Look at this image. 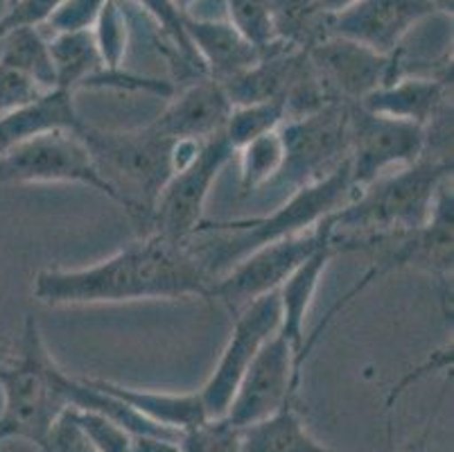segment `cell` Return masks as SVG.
<instances>
[{"mask_svg": "<svg viewBox=\"0 0 454 452\" xmlns=\"http://www.w3.org/2000/svg\"><path fill=\"white\" fill-rule=\"evenodd\" d=\"M229 95L213 77H197L190 82L172 102L150 123L154 131L170 140H192L206 143L226 131L231 118Z\"/></svg>", "mask_w": 454, "mask_h": 452, "instance_id": "9a60e30c", "label": "cell"}, {"mask_svg": "<svg viewBox=\"0 0 454 452\" xmlns=\"http://www.w3.org/2000/svg\"><path fill=\"white\" fill-rule=\"evenodd\" d=\"M423 443H425V439H423V441H419V448H411L410 452H423Z\"/></svg>", "mask_w": 454, "mask_h": 452, "instance_id": "b9f144b4", "label": "cell"}, {"mask_svg": "<svg viewBox=\"0 0 454 452\" xmlns=\"http://www.w3.org/2000/svg\"><path fill=\"white\" fill-rule=\"evenodd\" d=\"M136 3H138V5L154 19V23L159 25L160 35H163L165 39L163 50L165 55L170 57L172 66H175L179 73L190 75L192 80H197V77H208L200 55H197L192 44H190L188 35H185V16L176 10L175 0H136Z\"/></svg>", "mask_w": 454, "mask_h": 452, "instance_id": "d4e9b609", "label": "cell"}, {"mask_svg": "<svg viewBox=\"0 0 454 452\" xmlns=\"http://www.w3.org/2000/svg\"><path fill=\"white\" fill-rule=\"evenodd\" d=\"M129 452H181L179 439L159 437V434H131Z\"/></svg>", "mask_w": 454, "mask_h": 452, "instance_id": "8d00e7d4", "label": "cell"}, {"mask_svg": "<svg viewBox=\"0 0 454 452\" xmlns=\"http://www.w3.org/2000/svg\"><path fill=\"white\" fill-rule=\"evenodd\" d=\"M301 378L303 373L296 369L294 348L276 330L247 369L224 418L240 430L265 421L294 400Z\"/></svg>", "mask_w": 454, "mask_h": 452, "instance_id": "7c38bea8", "label": "cell"}, {"mask_svg": "<svg viewBox=\"0 0 454 452\" xmlns=\"http://www.w3.org/2000/svg\"><path fill=\"white\" fill-rule=\"evenodd\" d=\"M233 330L222 351L220 360L215 364L210 378L200 389V398L204 403L206 416L224 418L235 392L245 378L247 369L260 353L280 326V301L278 289L255 298L249 305L233 314Z\"/></svg>", "mask_w": 454, "mask_h": 452, "instance_id": "8fae6325", "label": "cell"}, {"mask_svg": "<svg viewBox=\"0 0 454 452\" xmlns=\"http://www.w3.org/2000/svg\"><path fill=\"white\" fill-rule=\"evenodd\" d=\"M285 118H287V114H285L283 99H267V102L233 107L224 134L235 149H240L249 140L278 130Z\"/></svg>", "mask_w": 454, "mask_h": 452, "instance_id": "4316f807", "label": "cell"}, {"mask_svg": "<svg viewBox=\"0 0 454 452\" xmlns=\"http://www.w3.org/2000/svg\"><path fill=\"white\" fill-rule=\"evenodd\" d=\"M328 218L315 229L287 235L254 249L245 258L231 265L210 285L208 301H220L231 314L249 305L255 298L276 292L308 258L328 247L333 224Z\"/></svg>", "mask_w": 454, "mask_h": 452, "instance_id": "8992f818", "label": "cell"}, {"mask_svg": "<svg viewBox=\"0 0 454 452\" xmlns=\"http://www.w3.org/2000/svg\"><path fill=\"white\" fill-rule=\"evenodd\" d=\"M355 194L357 190L350 179V163L346 159L340 168H334L321 179L292 190L290 197L270 215L231 222L204 219L188 242L215 281L254 249L319 226L344 209Z\"/></svg>", "mask_w": 454, "mask_h": 452, "instance_id": "7a4b0ae2", "label": "cell"}, {"mask_svg": "<svg viewBox=\"0 0 454 452\" xmlns=\"http://www.w3.org/2000/svg\"><path fill=\"white\" fill-rule=\"evenodd\" d=\"M90 30H93V39L106 68L121 70L127 55V44H129V25H127V14L122 12L121 0H106V5L102 7Z\"/></svg>", "mask_w": 454, "mask_h": 452, "instance_id": "f1b7e54d", "label": "cell"}, {"mask_svg": "<svg viewBox=\"0 0 454 452\" xmlns=\"http://www.w3.org/2000/svg\"><path fill=\"white\" fill-rule=\"evenodd\" d=\"M276 41L299 50H312L330 36V16L317 0H270Z\"/></svg>", "mask_w": 454, "mask_h": 452, "instance_id": "cb8c5ba5", "label": "cell"}, {"mask_svg": "<svg viewBox=\"0 0 454 452\" xmlns=\"http://www.w3.org/2000/svg\"><path fill=\"white\" fill-rule=\"evenodd\" d=\"M75 414L84 432L89 434L95 446L100 448V452H129L131 432H127L122 425L98 412H89V409L75 408Z\"/></svg>", "mask_w": 454, "mask_h": 452, "instance_id": "1f68e13d", "label": "cell"}, {"mask_svg": "<svg viewBox=\"0 0 454 452\" xmlns=\"http://www.w3.org/2000/svg\"><path fill=\"white\" fill-rule=\"evenodd\" d=\"M425 147L420 124L371 114L360 105L350 107L348 163L357 193L389 170L416 163L425 156Z\"/></svg>", "mask_w": 454, "mask_h": 452, "instance_id": "30bf717a", "label": "cell"}, {"mask_svg": "<svg viewBox=\"0 0 454 452\" xmlns=\"http://www.w3.org/2000/svg\"><path fill=\"white\" fill-rule=\"evenodd\" d=\"M84 123L68 91H48L10 114L0 115V159L30 136L51 130L77 131Z\"/></svg>", "mask_w": 454, "mask_h": 452, "instance_id": "ac0fdd59", "label": "cell"}, {"mask_svg": "<svg viewBox=\"0 0 454 452\" xmlns=\"http://www.w3.org/2000/svg\"><path fill=\"white\" fill-rule=\"evenodd\" d=\"M181 452H242V430L226 418H206L179 437Z\"/></svg>", "mask_w": 454, "mask_h": 452, "instance_id": "f546056e", "label": "cell"}, {"mask_svg": "<svg viewBox=\"0 0 454 452\" xmlns=\"http://www.w3.org/2000/svg\"><path fill=\"white\" fill-rule=\"evenodd\" d=\"M105 5L106 0H64L45 25L52 32L90 30Z\"/></svg>", "mask_w": 454, "mask_h": 452, "instance_id": "d6a6232c", "label": "cell"}, {"mask_svg": "<svg viewBox=\"0 0 454 452\" xmlns=\"http://www.w3.org/2000/svg\"><path fill=\"white\" fill-rule=\"evenodd\" d=\"M64 0H19L14 7L5 10V19L10 20L12 30L14 28H41L48 23L57 7Z\"/></svg>", "mask_w": 454, "mask_h": 452, "instance_id": "e575fe53", "label": "cell"}, {"mask_svg": "<svg viewBox=\"0 0 454 452\" xmlns=\"http://www.w3.org/2000/svg\"><path fill=\"white\" fill-rule=\"evenodd\" d=\"M233 156L235 147L226 139V134L201 143L200 152L172 174L156 197L147 234L163 235L176 242H188L204 222L210 188Z\"/></svg>", "mask_w": 454, "mask_h": 452, "instance_id": "ba28073f", "label": "cell"}, {"mask_svg": "<svg viewBox=\"0 0 454 452\" xmlns=\"http://www.w3.org/2000/svg\"><path fill=\"white\" fill-rule=\"evenodd\" d=\"M334 249L333 244L317 251L312 258L305 260L290 279L285 281L278 288V301H280V326L278 333L283 335L296 353V369L303 373V364H301V351L308 339L305 335V319H308L309 308L315 304L317 289H319L321 276H324L325 267L333 260Z\"/></svg>", "mask_w": 454, "mask_h": 452, "instance_id": "ffe728a7", "label": "cell"}, {"mask_svg": "<svg viewBox=\"0 0 454 452\" xmlns=\"http://www.w3.org/2000/svg\"><path fill=\"white\" fill-rule=\"evenodd\" d=\"M197 3H200V0H175L176 10H179L184 16L190 14V12H192V7H195ZM215 3H220V5L224 7V0H215Z\"/></svg>", "mask_w": 454, "mask_h": 452, "instance_id": "f35d334b", "label": "cell"}, {"mask_svg": "<svg viewBox=\"0 0 454 452\" xmlns=\"http://www.w3.org/2000/svg\"><path fill=\"white\" fill-rule=\"evenodd\" d=\"M278 130L258 136L240 149H235V156L240 159V194H251L265 186L276 184L283 172L285 145Z\"/></svg>", "mask_w": 454, "mask_h": 452, "instance_id": "484cf974", "label": "cell"}, {"mask_svg": "<svg viewBox=\"0 0 454 452\" xmlns=\"http://www.w3.org/2000/svg\"><path fill=\"white\" fill-rule=\"evenodd\" d=\"M224 19L258 50L265 52L276 44L270 0H224Z\"/></svg>", "mask_w": 454, "mask_h": 452, "instance_id": "83f0119b", "label": "cell"}, {"mask_svg": "<svg viewBox=\"0 0 454 452\" xmlns=\"http://www.w3.org/2000/svg\"><path fill=\"white\" fill-rule=\"evenodd\" d=\"M432 367H436V369L452 367V344H450V346H445L443 351H439V353H434V360L429 358L423 367H419L414 373H410V376H404L403 383L395 385V387L389 392L387 409H394V403H398V398L407 392V387H411V383H416L419 378H423L425 373H427V369H432Z\"/></svg>", "mask_w": 454, "mask_h": 452, "instance_id": "d590c367", "label": "cell"}, {"mask_svg": "<svg viewBox=\"0 0 454 452\" xmlns=\"http://www.w3.org/2000/svg\"><path fill=\"white\" fill-rule=\"evenodd\" d=\"M0 66L23 75L43 93L57 89L51 45L39 28H14L7 32L0 39Z\"/></svg>", "mask_w": 454, "mask_h": 452, "instance_id": "603a6c76", "label": "cell"}, {"mask_svg": "<svg viewBox=\"0 0 454 452\" xmlns=\"http://www.w3.org/2000/svg\"><path fill=\"white\" fill-rule=\"evenodd\" d=\"M184 28L204 64L206 75L220 84L245 73L262 55V50L251 45L226 19H200L185 14Z\"/></svg>", "mask_w": 454, "mask_h": 452, "instance_id": "e0dca14e", "label": "cell"}, {"mask_svg": "<svg viewBox=\"0 0 454 452\" xmlns=\"http://www.w3.org/2000/svg\"><path fill=\"white\" fill-rule=\"evenodd\" d=\"M39 95H43V91L36 89L30 80H26L16 70L0 66V115H5L10 111L19 109V107L27 105V102L36 99Z\"/></svg>", "mask_w": 454, "mask_h": 452, "instance_id": "836d02e7", "label": "cell"}, {"mask_svg": "<svg viewBox=\"0 0 454 452\" xmlns=\"http://www.w3.org/2000/svg\"><path fill=\"white\" fill-rule=\"evenodd\" d=\"M48 45L55 64L57 89L73 95L82 89H106L111 70L102 61L93 30L52 32Z\"/></svg>", "mask_w": 454, "mask_h": 452, "instance_id": "44dd1931", "label": "cell"}, {"mask_svg": "<svg viewBox=\"0 0 454 452\" xmlns=\"http://www.w3.org/2000/svg\"><path fill=\"white\" fill-rule=\"evenodd\" d=\"M355 3H357V0H317V5H319L328 16L341 14L344 10L353 7Z\"/></svg>", "mask_w": 454, "mask_h": 452, "instance_id": "74e56055", "label": "cell"}, {"mask_svg": "<svg viewBox=\"0 0 454 452\" xmlns=\"http://www.w3.org/2000/svg\"><path fill=\"white\" fill-rule=\"evenodd\" d=\"M10 30H12L10 20H7L5 16H0V39H3V36H5Z\"/></svg>", "mask_w": 454, "mask_h": 452, "instance_id": "60d3db41", "label": "cell"}, {"mask_svg": "<svg viewBox=\"0 0 454 452\" xmlns=\"http://www.w3.org/2000/svg\"><path fill=\"white\" fill-rule=\"evenodd\" d=\"M434 3L445 16H452V0H434Z\"/></svg>", "mask_w": 454, "mask_h": 452, "instance_id": "ab89813d", "label": "cell"}, {"mask_svg": "<svg viewBox=\"0 0 454 452\" xmlns=\"http://www.w3.org/2000/svg\"><path fill=\"white\" fill-rule=\"evenodd\" d=\"M308 52L334 102L360 105L366 95L403 75V48L395 55H380L341 36H328Z\"/></svg>", "mask_w": 454, "mask_h": 452, "instance_id": "4fadbf2b", "label": "cell"}, {"mask_svg": "<svg viewBox=\"0 0 454 452\" xmlns=\"http://www.w3.org/2000/svg\"><path fill=\"white\" fill-rule=\"evenodd\" d=\"M7 184H80L118 204L84 140L70 130L41 131L7 152L0 159V186Z\"/></svg>", "mask_w": 454, "mask_h": 452, "instance_id": "52a82bcc", "label": "cell"}, {"mask_svg": "<svg viewBox=\"0 0 454 452\" xmlns=\"http://www.w3.org/2000/svg\"><path fill=\"white\" fill-rule=\"evenodd\" d=\"M452 184V161L420 156L362 188L333 215V235H375L420 229L432 218L436 197Z\"/></svg>", "mask_w": 454, "mask_h": 452, "instance_id": "5b68a950", "label": "cell"}, {"mask_svg": "<svg viewBox=\"0 0 454 452\" xmlns=\"http://www.w3.org/2000/svg\"><path fill=\"white\" fill-rule=\"evenodd\" d=\"M102 392L121 398L127 408L134 409L143 418H147L160 428L175 430V432H185L195 428L201 421H206V409L201 403L200 392L190 393H172V392H150V389H136L127 385L111 383L102 378H86Z\"/></svg>", "mask_w": 454, "mask_h": 452, "instance_id": "d6986e66", "label": "cell"}, {"mask_svg": "<svg viewBox=\"0 0 454 452\" xmlns=\"http://www.w3.org/2000/svg\"><path fill=\"white\" fill-rule=\"evenodd\" d=\"M75 134L84 140L100 174L118 194V206L145 235L156 197L176 170L179 140L165 139L150 124L114 131L86 120Z\"/></svg>", "mask_w": 454, "mask_h": 452, "instance_id": "3957f363", "label": "cell"}, {"mask_svg": "<svg viewBox=\"0 0 454 452\" xmlns=\"http://www.w3.org/2000/svg\"><path fill=\"white\" fill-rule=\"evenodd\" d=\"M350 107L346 102H330L280 124L285 165L276 184L299 188L321 179L348 159Z\"/></svg>", "mask_w": 454, "mask_h": 452, "instance_id": "9c48e42d", "label": "cell"}, {"mask_svg": "<svg viewBox=\"0 0 454 452\" xmlns=\"http://www.w3.org/2000/svg\"><path fill=\"white\" fill-rule=\"evenodd\" d=\"M443 12L434 0H357L341 14L330 16V36H341L353 44L395 55L416 25Z\"/></svg>", "mask_w": 454, "mask_h": 452, "instance_id": "5bb4252c", "label": "cell"}, {"mask_svg": "<svg viewBox=\"0 0 454 452\" xmlns=\"http://www.w3.org/2000/svg\"><path fill=\"white\" fill-rule=\"evenodd\" d=\"M41 452H100V448L90 441L89 434L77 421L75 408H66L52 423L51 432L45 437Z\"/></svg>", "mask_w": 454, "mask_h": 452, "instance_id": "4dcf8cb0", "label": "cell"}, {"mask_svg": "<svg viewBox=\"0 0 454 452\" xmlns=\"http://www.w3.org/2000/svg\"><path fill=\"white\" fill-rule=\"evenodd\" d=\"M64 369L57 367L48 353L39 323L35 317L26 319V329L16 344V353L0 360V441L26 439L36 448L43 446L52 423L68 405L66 398Z\"/></svg>", "mask_w": 454, "mask_h": 452, "instance_id": "277c9868", "label": "cell"}, {"mask_svg": "<svg viewBox=\"0 0 454 452\" xmlns=\"http://www.w3.org/2000/svg\"><path fill=\"white\" fill-rule=\"evenodd\" d=\"M371 114L427 127L441 111L452 107V70L434 75H400L360 102Z\"/></svg>", "mask_w": 454, "mask_h": 452, "instance_id": "2e32d148", "label": "cell"}, {"mask_svg": "<svg viewBox=\"0 0 454 452\" xmlns=\"http://www.w3.org/2000/svg\"><path fill=\"white\" fill-rule=\"evenodd\" d=\"M16 3H19V0H5V7H7V10H10V7H14Z\"/></svg>", "mask_w": 454, "mask_h": 452, "instance_id": "7bdbcfd3", "label": "cell"}, {"mask_svg": "<svg viewBox=\"0 0 454 452\" xmlns=\"http://www.w3.org/2000/svg\"><path fill=\"white\" fill-rule=\"evenodd\" d=\"M213 279L190 242L147 234L100 263L80 269H41L32 292L43 305H98L192 298L208 301Z\"/></svg>", "mask_w": 454, "mask_h": 452, "instance_id": "6da1fadb", "label": "cell"}, {"mask_svg": "<svg viewBox=\"0 0 454 452\" xmlns=\"http://www.w3.org/2000/svg\"><path fill=\"white\" fill-rule=\"evenodd\" d=\"M242 452H334L305 430L294 400L242 430Z\"/></svg>", "mask_w": 454, "mask_h": 452, "instance_id": "7402d4cb", "label": "cell"}]
</instances>
